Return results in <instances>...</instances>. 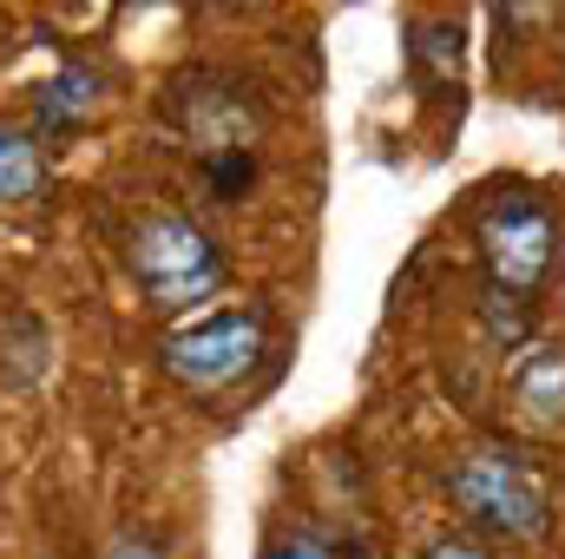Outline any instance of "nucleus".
Returning a JSON list of instances; mask_svg holds the SVG:
<instances>
[{"label": "nucleus", "mask_w": 565, "mask_h": 559, "mask_svg": "<svg viewBox=\"0 0 565 559\" xmlns=\"http://www.w3.org/2000/svg\"><path fill=\"white\" fill-rule=\"evenodd\" d=\"M454 507L467 514V527L493 534V540H540L553 520V487L533 461H520L513 447H473L454 461L447 474Z\"/></svg>", "instance_id": "nucleus-1"}, {"label": "nucleus", "mask_w": 565, "mask_h": 559, "mask_svg": "<svg viewBox=\"0 0 565 559\" xmlns=\"http://www.w3.org/2000/svg\"><path fill=\"white\" fill-rule=\"evenodd\" d=\"M126 264H132L145 303L158 316H178V309L217 296V283H224V257H217L211 231L178 218V211H151L145 218L139 231L126 238Z\"/></svg>", "instance_id": "nucleus-2"}, {"label": "nucleus", "mask_w": 565, "mask_h": 559, "mask_svg": "<svg viewBox=\"0 0 565 559\" xmlns=\"http://www.w3.org/2000/svg\"><path fill=\"white\" fill-rule=\"evenodd\" d=\"M264 342H270V316L264 309H217V316H198V323L171 329L158 342V356H164V376L178 389L224 395V389H237L257 369Z\"/></svg>", "instance_id": "nucleus-3"}, {"label": "nucleus", "mask_w": 565, "mask_h": 559, "mask_svg": "<svg viewBox=\"0 0 565 559\" xmlns=\"http://www.w3.org/2000/svg\"><path fill=\"white\" fill-rule=\"evenodd\" d=\"M473 238H480V257H487L493 289H513V296L540 289L546 271H553V257H559V224H553V211H546L540 198H526V191L493 198V204L480 211Z\"/></svg>", "instance_id": "nucleus-4"}, {"label": "nucleus", "mask_w": 565, "mask_h": 559, "mask_svg": "<svg viewBox=\"0 0 565 559\" xmlns=\"http://www.w3.org/2000/svg\"><path fill=\"white\" fill-rule=\"evenodd\" d=\"M507 402H513V421L533 434L565 428V342H526V356L507 376Z\"/></svg>", "instance_id": "nucleus-5"}, {"label": "nucleus", "mask_w": 565, "mask_h": 559, "mask_svg": "<svg viewBox=\"0 0 565 559\" xmlns=\"http://www.w3.org/2000/svg\"><path fill=\"white\" fill-rule=\"evenodd\" d=\"M184 133L211 158H244L257 139V119L237 93H184Z\"/></svg>", "instance_id": "nucleus-6"}, {"label": "nucleus", "mask_w": 565, "mask_h": 559, "mask_svg": "<svg viewBox=\"0 0 565 559\" xmlns=\"http://www.w3.org/2000/svg\"><path fill=\"white\" fill-rule=\"evenodd\" d=\"M46 178H53V165H46L40 133L0 126V204H26V198H40Z\"/></svg>", "instance_id": "nucleus-7"}, {"label": "nucleus", "mask_w": 565, "mask_h": 559, "mask_svg": "<svg viewBox=\"0 0 565 559\" xmlns=\"http://www.w3.org/2000/svg\"><path fill=\"white\" fill-rule=\"evenodd\" d=\"M93 113H99V73L66 66V73L46 80V93H40V126H79V119H93Z\"/></svg>", "instance_id": "nucleus-8"}, {"label": "nucleus", "mask_w": 565, "mask_h": 559, "mask_svg": "<svg viewBox=\"0 0 565 559\" xmlns=\"http://www.w3.org/2000/svg\"><path fill=\"white\" fill-rule=\"evenodd\" d=\"M487 336H493L500 349H520V342H526V296L487 283Z\"/></svg>", "instance_id": "nucleus-9"}, {"label": "nucleus", "mask_w": 565, "mask_h": 559, "mask_svg": "<svg viewBox=\"0 0 565 559\" xmlns=\"http://www.w3.org/2000/svg\"><path fill=\"white\" fill-rule=\"evenodd\" d=\"M415 60L434 80H454L460 73V27H422L415 33Z\"/></svg>", "instance_id": "nucleus-10"}, {"label": "nucleus", "mask_w": 565, "mask_h": 559, "mask_svg": "<svg viewBox=\"0 0 565 559\" xmlns=\"http://www.w3.org/2000/svg\"><path fill=\"white\" fill-rule=\"evenodd\" d=\"M264 559H342V553H335L322 534H309V527H289V534H277V540H270V553H264Z\"/></svg>", "instance_id": "nucleus-11"}, {"label": "nucleus", "mask_w": 565, "mask_h": 559, "mask_svg": "<svg viewBox=\"0 0 565 559\" xmlns=\"http://www.w3.org/2000/svg\"><path fill=\"white\" fill-rule=\"evenodd\" d=\"M99 559H171L151 534H113L106 547H99Z\"/></svg>", "instance_id": "nucleus-12"}, {"label": "nucleus", "mask_w": 565, "mask_h": 559, "mask_svg": "<svg viewBox=\"0 0 565 559\" xmlns=\"http://www.w3.org/2000/svg\"><path fill=\"white\" fill-rule=\"evenodd\" d=\"M422 559H493L480 540H467V534H447V540H434Z\"/></svg>", "instance_id": "nucleus-13"}, {"label": "nucleus", "mask_w": 565, "mask_h": 559, "mask_svg": "<svg viewBox=\"0 0 565 559\" xmlns=\"http://www.w3.org/2000/svg\"><path fill=\"white\" fill-rule=\"evenodd\" d=\"M559 296H565V257H559Z\"/></svg>", "instance_id": "nucleus-14"}]
</instances>
